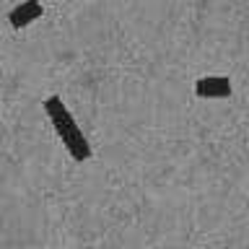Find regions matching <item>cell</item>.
Listing matches in <instances>:
<instances>
[{
    "label": "cell",
    "instance_id": "6da1fadb",
    "mask_svg": "<svg viewBox=\"0 0 249 249\" xmlns=\"http://www.w3.org/2000/svg\"><path fill=\"white\" fill-rule=\"evenodd\" d=\"M42 107H44V114L50 117L54 132L60 135L65 151L73 156L75 161H81V163L89 161L93 151H91L89 140H86V135H83V130L78 127L75 117L70 114V109L65 107V101H62L60 96H50V99L42 101Z\"/></svg>",
    "mask_w": 249,
    "mask_h": 249
},
{
    "label": "cell",
    "instance_id": "7a4b0ae2",
    "mask_svg": "<svg viewBox=\"0 0 249 249\" xmlns=\"http://www.w3.org/2000/svg\"><path fill=\"white\" fill-rule=\"evenodd\" d=\"M195 93L200 99H229L233 93V86L226 75H205L195 83Z\"/></svg>",
    "mask_w": 249,
    "mask_h": 249
},
{
    "label": "cell",
    "instance_id": "3957f363",
    "mask_svg": "<svg viewBox=\"0 0 249 249\" xmlns=\"http://www.w3.org/2000/svg\"><path fill=\"white\" fill-rule=\"evenodd\" d=\"M42 13H44V8H42L39 0H21L16 8H11L8 21H11L13 29H23V26H29V23L42 18Z\"/></svg>",
    "mask_w": 249,
    "mask_h": 249
}]
</instances>
